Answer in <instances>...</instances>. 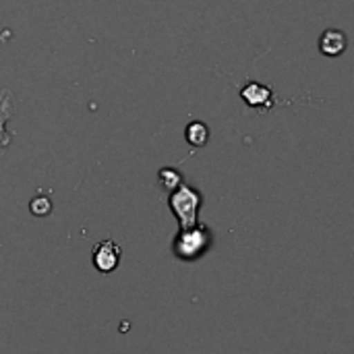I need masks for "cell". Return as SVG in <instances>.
Instances as JSON below:
<instances>
[{
  "label": "cell",
  "instance_id": "obj_1",
  "mask_svg": "<svg viewBox=\"0 0 354 354\" xmlns=\"http://www.w3.org/2000/svg\"><path fill=\"white\" fill-rule=\"evenodd\" d=\"M201 205V195L191 189V187H176L172 197H170V209L178 216L180 220V228L189 230L195 228L197 224V212Z\"/></svg>",
  "mask_w": 354,
  "mask_h": 354
},
{
  "label": "cell",
  "instance_id": "obj_2",
  "mask_svg": "<svg viewBox=\"0 0 354 354\" xmlns=\"http://www.w3.org/2000/svg\"><path fill=\"white\" fill-rule=\"evenodd\" d=\"M120 247L114 241H102L93 247V266L102 272L108 274L118 268L120 263Z\"/></svg>",
  "mask_w": 354,
  "mask_h": 354
},
{
  "label": "cell",
  "instance_id": "obj_3",
  "mask_svg": "<svg viewBox=\"0 0 354 354\" xmlns=\"http://www.w3.org/2000/svg\"><path fill=\"white\" fill-rule=\"evenodd\" d=\"M205 245H207V234L201 228H189V230H183V234L178 236L176 253L180 257H197Z\"/></svg>",
  "mask_w": 354,
  "mask_h": 354
},
{
  "label": "cell",
  "instance_id": "obj_4",
  "mask_svg": "<svg viewBox=\"0 0 354 354\" xmlns=\"http://www.w3.org/2000/svg\"><path fill=\"white\" fill-rule=\"evenodd\" d=\"M348 48V37L342 29L330 27L319 35V52L328 58H338L346 52Z\"/></svg>",
  "mask_w": 354,
  "mask_h": 354
},
{
  "label": "cell",
  "instance_id": "obj_5",
  "mask_svg": "<svg viewBox=\"0 0 354 354\" xmlns=\"http://www.w3.org/2000/svg\"><path fill=\"white\" fill-rule=\"evenodd\" d=\"M15 116V95L10 89L0 91V149H6L12 141V133L6 131V122Z\"/></svg>",
  "mask_w": 354,
  "mask_h": 354
},
{
  "label": "cell",
  "instance_id": "obj_6",
  "mask_svg": "<svg viewBox=\"0 0 354 354\" xmlns=\"http://www.w3.org/2000/svg\"><path fill=\"white\" fill-rule=\"evenodd\" d=\"M272 95H274L272 89L268 85L257 83V81H251L241 91V97L245 100L247 106H251V108H263V110H268L272 106Z\"/></svg>",
  "mask_w": 354,
  "mask_h": 354
},
{
  "label": "cell",
  "instance_id": "obj_7",
  "mask_svg": "<svg viewBox=\"0 0 354 354\" xmlns=\"http://www.w3.org/2000/svg\"><path fill=\"white\" fill-rule=\"evenodd\" d=\"M185 137L193 147H203L209 139V127L201 120H193L185 129Z\"/></svg>",
  "mask_w": 354,
  "mask_h": 354
},
{
  "label": "cell",
  "instance_id": "obj_8",
  "mask_svg": "<svg viewBox=\"0 0 354 354\" xmlns=\"http://www.w3.org/2000/svg\"><path fill=\"white\" fill-rule=\"evenodd\" d=\"M180 180H183V176H180L176 170H172V168H162V170H160V183H162V187H166L168 191L180 187Z\"/></svg>",
  "mask_w": 354,
  "mask_h": 354
},
{
  "label": "cell",
  "instance_id": "obj_9",
  "mask_svg": "<svg viewBox=\"0 0 354 354\" xmlns=\"http://www.w3.org/2000/svg\"><path fill=\"white\" fill-rule=\"evenodd\" d=\"M50 212H52V203H50L48 197H35V199L31 201V214H35V216H46V214H50Z\"/></svg>",
  "mask_w": 354,
  "mask_h": 354
}]
</instances>
